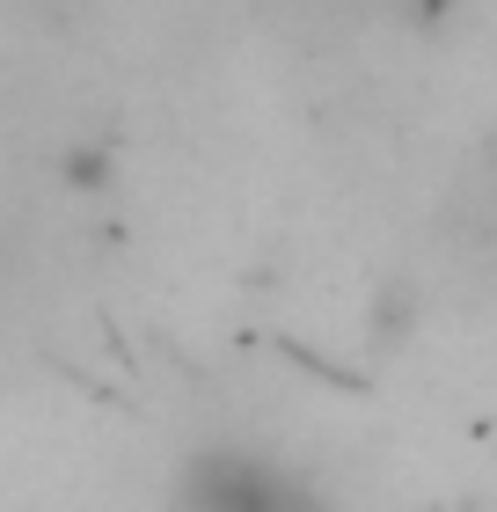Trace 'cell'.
Masks as SVG:
<instances>
[{
  "label": "cell",
  "instance_id": "obj_1",
  "mask_svg": "<svg viewBox=\"0 0 497 512\" xmlns=\"http://www.w3.org/2000/svg\"><path fill=\"white\" fill-rule=\"evenodd\" d=\"M183 512H329L300 476H286L264 454H198L183 469Z\"/></svg>",
  "mask_w": 497,
  "mask_h": 512
}]
</instances>
